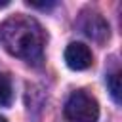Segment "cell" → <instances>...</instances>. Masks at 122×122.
Returning a JSON list of instances; mask_svg holds the SVG:
<instances>
[{
	"instance_id": "277c9868",
	"label": "cell",
	"mask_w": 122,
	"mask_h": 122,
	"mask_svg": "<svg viewBox=\"0 0 122 122\" xmlns=\"http://www.w3.org/2000/svg\"><path fill=\"white\" fill-rule=\"evenodd\" d=\"M65 61L72 71H84V69L92 67L93 57H92V51H90V48L86 44L72 42L65 50Z\"/></svg>"
},
{
	"instance_id": "7a4b0ae2",
	"label": "cell",
	"mask_w": 122,
	"mask_h": 122,
	"mask_svg": "<svg viewBox=\"0 0 122 122\" xmlns=\"http://www.w3.org/2000/svg\"><path fill=\"white\" fill-rule=\"evenodd\" d=\"M65 116L71 122H97L99 105L95 97H92L84 90H76L69 95L65 103Z\"/></svg>"
},
{
	"instance_id": "3957f363",
	"label": "cell",
	"mask_w": 122,
	"mask_h": 122,
	"mask_svg": "<svg viewBox=\"0 0 122 122\" xmlns=\"http://www.w3.org/2000/svg\"><path fill=\"white\" fill-rule=\"evenodd\" d=\"M80 27L86 36H90L92 40H95L99 44L109 38V25L97 11H86L80 21Z\"/></svg>"
},
{
	"instance_id": "ba28073f",
	"label": "cell",
	"mask_w": 122,
	"mask_h": 122,
	"mask_svg": "<svg viewBox=\"0 0 122 122\" xmlns=\"http://www.w3.org/2000/svg\"><path fill=\"white\" fill-rule=\"evenodd\" d=\"M0 122H8V120H6V118H4V116H0Z\"/></svg>"
},
{
	"instance_id": "5b68a950",
	"label": "cell",
	"mask_w": 122,
	"mask_h": 122,
	"mask_svg": "<svg viewBox=\"0 0 122 122\" xmlns=\"http://www.w3.org/2000/svg\"><path fill=\"white\" fill-rule=\"evenodd\" d=\"M11 101V82L6 74L0 72V105H10Z\"/></svg>"
},
{
	"instance_id": "6da1fadb",
	"label": "cell",
	"mask_w": 122,
	"mask_h": 122,
	"mask_svg": "<svg viewBox=\"0 0 122 122\" xmlns=\"http://www.w3.org/2000/svg\"><path fill=\"white\" fill-rule=\"evenodd\" d=\"M0 40L4 48L27 63H38L44 53L46 34L40 23L29 15H13L0 29Z\"/></svg>"
},
{
	"instance_id": "52a82bcc",
	"label": "cell",
	"mask_w": 122,
	"mask_h": 122,
	"mask_svg": "<svg viewBox=\"0 0 122 122\" xmlns=\"http://www.w3.org/2000/svg\"><path fill=\"white\" fill-rule=\"evenodd\" d=\"M8 4H10V2H8V0H4V2H0V8H4V6H8Z\"/></svg>"
},
{
	"instance_id": "8992f818",
	"label": "cell",
	"mask_w": 122,
	"mask_h": 122,
	"mask_svg": "<svg viewBox=\"0 0 122 122\" xmlns=\"http://www.w3.org/2000/svg\"><path fill=\"white\" fill-rule=\"evenodd\" d=\"M107 84H109V90H111L112 99H114L116 103H120V74H118V72L111 74L109 80H107Z\"/></svg>"
}]
</instances>
